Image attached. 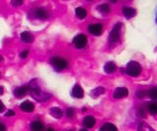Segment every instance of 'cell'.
Instances as JSON below:
<instances>
[{"label": "cell", "mask_w": 157, "mask_h": 131, "mask_svg": "<svg viewBox=\"0 0 157 131\" xmlns=\"http://www.w3.org/2000/svg\"><path fill=\"white\" fill-rule=\"evenodd\" d=\"M147 110L151 115H157V103L155 102H151L147 105Z\"/></svg>", "instance_id": "d6986e66"}, {"label": "cell", "mask_w": 157, "mask_h": 131, "mask_svg": "<svg viewBox=\"0 0 157 131\" xmlns=\"http://www.w3.org/2000/svg\"><path fill=\"white\" fill-rule=\"evenodd\" d=\"M128 94H129V91H128L127 88H125V87H118V88L114 91L113 96H114L115 99H122V98L127 97Z\"/></svg>", "instance_id": "8992f818"}, {"label": "cell", "mask_w": 157, "mask_h": 131, "mask_svg": "<svg viewBox=\"0 0 157 131\" xmlns=\"http://www.w3.org/2000/svg\"><path fill=\"white\" fill-rule=\"evenodd\" d=\"M80 131H87V130H86V129H81Z\"/></svg>", "instance_id": "1f68e13d"}, {"label": "cell", "mask_w": 157, "mask_h": 131, "mask_svg": "<svg viewBox=\"0 0 157 131\" xmlns=\"http://www.w3.org/2000/svg\"><path fill=\"white\" fill-rule=\"evenodd\" d=\"M21 39L26 43H32L33 41V35L29 31H24L21 33Z\"/></svg>", "instance_id": "5bb4252c"}, {"label": "cell", "mask_w": 157, "mask_h": 131, "mask_svg": "<svg viewBox=\"0 0 157 131\" xmlns=\"http://www.w3.org/2000/svg\"><path fill=\"white\" fill-rule=\"evenodd\" d=\"M102 130L104 131H117V127L112 123H105L103 125Z\"/></svg>", "instance_id": "44dd1931"}, {"label": "cell", "mask_w": 157, "mask_h": 131, "mask_svg": "<svg viewBox=\"0 0 157 131\" xmlns=\"http://www.w3.org/2000/svg\"><path fill=\"white\" fill-rule=\"evenodd\" d=\"M20 109L24 111H26V113H32L34 110V105L31 101H24L23 103L20 105Z\"/></svg>", "instance_id": "ba28073f"}, {"label": "cell", "mask_w": 157, "mask_h": 131, "mask_svg": "<svg viewBox=\"0 0 157 131\" xmlns=\"http://www.w3.org/2000/svg\"><path fill=\"white\" fill-rule=\"evenodd\" d=\"M97 9L101 14H103V15H106V14H108L110 12V8L107 4H101V5H99L97 7Z\"/></svg>", "instance_id": "ffe728a7"}, {"label": "cell", "mask_w": 157, "mask_h": 131, "mask_svg": "<svg viewBox=\"0 0 157 131\" xmlns=\"http://www.w3.org/2000/svg\"><path fill=\"white\" fill-rule=\"evenodd\" d=\"M121 27H122V24L121 23H118L114 26L113 30L110 32V35H109V41L111 43H115L119 40V37H120V31H121Z\"/></svg>", "instance_id": "3957f363"}, {"label": "cell", "mask_w": 157, "mask_h": 131, "mask_svg": "<svg viewBox=\"0 0 157 131\" xmlns=\"http://www.w3.org/2000/svg\"><path fill=\"white\" fill-rule=\"evenodd\" d=\"M82 123H83V125H85V127L91 128L95 124V118H93V116H91V115H86V118H83Z\"/></svg>", "instance_id": "30bf717a"}, {"label": "cell", "mask_w": 157, "mask_h": 131, "mask_svg": "<svg viewBox=\"0 0 157 131\" xmlns=\"http://www.w3.org/2000/svg\"><path fill=\"white\" fill-rule=\"evenodd\" d=\"M146 94H147V92H145V91H139L137 92V96H139V98H144Z\"/></svg>", "instance_id": "d4e9b609"}, {"label": "cell", "mask_w": 157, "mask_h": 131, "mask_svg": "<svg viewBox=\"0 0 157 131\" xmlns=\"http://www.w3.org/2000/svg\"><path fill=\"white\" fill-rule=\"evenodd\" d=\"M49 113H50V115L52 116H54V118H60L63 113H62V110L61 109H59V108H52L50 109V111H49Z\"/></svg>", "instance_id": "e0dca14e"}, {"label": "cell", "mask_w": 157, "mask_h": 131, "mask_svg": "<svg viewBox=\"0 0 157 131\" xmlns=\"http://www.w3.org/2000/svg\"><path fill=\"white\" fill-rule=\"evenodd\" d=\"M72 96L74 98H78V99H81L83 97V90L82 89V87L80 85L76 84L75 86L73 87L72 89Z\"/></svg>", "instance_id": "9c48e42d"}, {"label": "cell", "mask_w": 157, "mask_h": 131, "mask_svg": "<svg viewBox=\"0 0 157 131\" xmlns=\"http://www.w3.org/2000/svg\"><path fill=\"white\" fill-rule=\"evenodd\" d=\"M34 15H36V17L38 19L45 20V19L48 18V12L44 8H37L36 10L34 11Z\"/></svg>", "instance_id": "8fae6325"}, {"label": "cell", "mask_w": 157, "mask_h": 131, "mask_svg": "<svg viewBox=\"0 0 157 131\" xmlns=\"http://www.w3.org/2000/svg\"><path fill=\"white\" fill-rule=\"evenodd\" d=\"M4 110H5V107H4V105L2 103V101L0 100V113H3Z\"/></svg>", "instance_id": "83f0119b"}, {"label": "cell", "mask_w": 157, "mask_h": 131, "mask_svg": "<svg viewBox=\"0 0 157 131\" xmlns=\"http://www.w3.org/2000/svg\"><path fill=\"white\" fill-rule=\"evenodd\" d=\"M47 131H55L54 129H52V128H48V130ZM70 131H73V130H70Z\"/></svg>", "instance_id": "4dcf8cb0"}, {"label": "cell", "mask_w": 157, "mask_h": 131, "mask_svg": "<svg viewBox=\"0 0 157 131\" xmlns=\"http://www.w3.org/2000/svg\"><path fill=\"white\" fill-rule=\"evenodd\" d=\"M28 92H29L28 86H20L14 90V95L16 96L17 98H23L25 95H27Z\"/></svg>", "instance_id": "52a82bcc"}, {"label": "cell", "mask_w": 157, "mask_h": 131, "mask_svg": "<svg viewBox=\"0 0 157 131\" xmlns=\"http://www.w3.org/2000/svg\"><path fill=\"white\" fill-rule=\"evenodd\" d=\"M29 55V50H25L23 51L21 54H20V57L23 58V59H25V58H27V56Z\"/></svg>", "instance_id": "cb8c5ba5"}, {"label": "cell", "mask_w": 157, "mask_h": 131, "mask_svg": "<svg viewBox=\"0 0 157 131\" xmlns=\"http://www.w3.org/2000/svg\"><path fill=\"white\" fill-rule=\"evenodd\" d=\"M76 16L78 18V19H81V20H82V19H85L87 15V12L85 8H82V7H78L76 8Z\"/></svg>", "instance_id": "9a60e30c"}, {"label": "cell", "mask_w": 157, "mask_h": 131, "mask_svg": "<svg viewBox=\"0 0 157 131\" xmlns=\"http://www.w3.org/2000/svg\"><path fill=\"white\" fill-rule=\"evenodd\" d=\"M1 58H2V57H1V56H0V60H1Z\"/></svg>", "instance_id": "d6a6232c"}, {"label": "cell", "mask_w": 157, "mask_h": 131, "mask_svg": "<svg viewBox=\"0 0 157 131\" xmlns=\"http://www.w3.org/2000/svg\"><path fill=\"white\" fill-rule=\"evenodd\" d=\"M103 26L101 24H92V25L88 26V31L93 35H100V33L102 32Z\"/></svg>", "instance_id": "5b68a950"}, {"label": "cell", "mask_w": 157, "mask_h": 131, "mask_svg": "<svg viewBox=\"0 0 157 131\" xmlns=\"http://www.w3.org/2000/svg\"><path fill=\"white\" fill-rule=\"evenodd\" d=\"M12 4L14 6H19V5H22L23 1L22 0H15V1H12Z\"/></svg>", "instance_id": "484cf974"}, {"label": "cell", "mask_w": 157, "mask_h": 131, "mask_svg": "<svg viewBox=\"0 0 157 131\" xmlns=\"http://www.w3.org/2000/svg\"><path fill=\"white\" fill-rule=\"evenodd\" d=\"M147 94H148V96L152 100L157 101V87H154V88L150 89L148 92H147Z\"/></svg>", "instance_id": "7402d4cb"}, {"label": "cell", "mask_w": 157, "mask_h": 131, "mask_svg": "<svg viewBox=\"0 0 157 131\" xmlns=\"http://www.w3.org/2000/svg\"><path fill=\"white\" fill-rule=\"evenodd\" d=\"M73 42H74V45L76 46V48H78V49H82V48H85L86 45L87 38L85 35H78L74 38Z\"/></svg>", "instance_id": "277c9868"}, {"label": "cell", "mask_w": 157, "mask_h": 131, "mask_svg": "<svg viewBox=\"0 0 157 131\" xmlns=\"http://www.w3.org/2000/svg\"><path fill=\"white\" fill-rule=\"evenodd\" d=\"M136 10L134 8H131V7H124L123 8V14L127 19H131L136 15Z\"/></svg>", "instance_id": "4fadbf2b"}, {"label": "cell", "mask_w": 157, "mask_h": 131, "mask_svg": "<svg viewBox=\"0 0 157 131\" xmlns=\"http://www.w3.org/2000/svg\"><path fill=\"white\" fill-rule=\"evenodd\" d=\"M4 93V89L2 86H0V95H2Z\"/></svg>", "instance_id": "f546056e"}, {"label": "cell", "mask_w": 157, "mask_h": 131, "mask_svg": "<svg viewBox=\"0 0 157 131\" xmlns=\"http://www.w3.org/2000/svg\"><path fill=\"white\" fill-rule=\"evenodd\" d=\"M50 64L56 71H62L68 66V63L66 60L62 59L60 57H53L50 60Z\"/></svg>", "instance_id": "7a4b0ae2"}, {"label": "cell", "mask_w": 157, "mask_h": 131, "mask_svg": "<svg viewBox=\"0 0 157 131\" xmlns=\"http://www.w3.org/2000/svg\"><path fill=\"white\" fill-rule=\"evenodd\" d=\"M100 131H103V130H100Z\"/></svg>", "instance_id": "836d02e7"}, {"label": "cell", "mask_w": 157, "mask_h": 131, "mask_svg": "<svg viewBox=\"0 0 157 131\" xmlns=\"http://www.w3.org/2000/svg\"><path fill=\"white\" fill-rule=\"evenodd\" d=\"M126 71H127V74L131 76H137V75H140V74L141 72V67L137 62L132 61L127 65Z\"/></svg>", "instance_id": "6da1fadb"}, {"label": "cell", "mask_w": 157, "mask_h": 131, "mask_svg": "<svg viewBox=\"0 0 157 131\" xmlns=\"http://www.w3.org/2000/svg\"><path fill=\"white\" fill-rule=\"evenodd\" d=\"M74 114H75V111H74L73 108H69V109L67 110V111H66V115H67L68 118H73V116H74Z\"/></svg>", "instance_id": "603a6c76"}, {"label": "cell", "mask_w": 157, "mask_h": 131, "mask_svg": "<svg viewBox=\"0 0 157 131\" xmlns=\"http://www.w3.org/2000/svg\"><path fill=\"white\" fill-rule=\"evenodd\" d=\"M0 131H7L6 126H5L3 123H0Z\"/></svg>", "instance_id": "f1b7e54d"}, {"label": "cell", "mask_w": 157, "mask_h": 131, "mask_svg": "<svg viewBox=\"0 0 157 131\" xmlns=\"http://www.w3.org/2000/svg\"><path fill=\"white\" fill-rule=\"evenodd\" d=\"M104 71H105V72H107V74H112V72H114L116 71L115 63H113V62L106 63L104 66Z\"/></svg>", "instance_id": "2e32d148"}, {"label": "cell", "mask_w": 157, "mask_h": 131, "mask_svg": "<svg viewBox=\"0 0 157 131\" xmlns=\"http://www.w3.org/2000/svg\"><path fill=\"white\" fill-rule=\"evenodd\" d=\"M29 128H31L32 131H43L44 130V125L42 122L38 120H36V121H33L31 123V126H29Z\"/></svg>", "instance_id": "7c38bea8"}, {"label": "cell", "mask_w": 157, "mask_h": 131, "mask_svg": "<svg viewBox=\"0 0 157 131\" xmlns=\"http://www.w3.org/2000/svg\"><path fill=\"white\" fill-rule=\"evenodd\" d=\"M104 92H105L104 87H97V88L93 89V90L90 92V95L94 97V98H96V97H98L99 95L103 94V93H104Z\"/></svg>", "instance_id": "ac0fdd59"}, {"label": "cell", "mask_w": 157, "mask_h": 131, "mask_svg": "<svg viewBox=\"0 0 157 131\" xmlns=\"http://www.w3.org/2000/svg\"><path fill=\"white\" fill-rule=\"evenodd\" d=\"M5 115L6 116H13V115H15V111L13 110H9L7 113L5 114Z\"/></svg>", "instance_id": "4316f807"}]
</instances>
